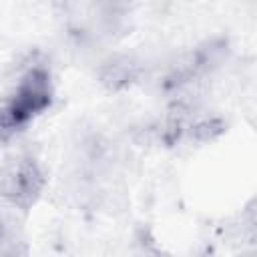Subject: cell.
<instances>
[{"mask_svg": "<svg viewBox=\"0 0 257 257\" xmlns=\"http://www.w3.org/2000/svg\"><path fill=\"white\" fill-rule=\"evenodd\" d=\"M141 72H143V66L135 56L112 54L100 62V66L96 70V78L106 90L118 92V90L133 86L139 80Z\"/></svg>", "mask_w": 257, "mask_h": 257, "instance_id": "cell-3", "label": "cell"}, {"mask_svg": "<svg viewBox=\"0 0 257 257\" xmlns=\"http://www.w3.org/2000/svg\"><path fill=\"white\" fill-rule=\"evenodd\" d=\"M46 177L36 159L18 155L0 165V201L18 209H30L42 195Z\"/></svg>", "mask_w": 257, "mask_h": 257, "instance_id": "cell-2", "label": "cell"}, {"mask_svg": "<svg viewBox=\"0 0 257 257\" xmlns=\"http://www.w3.org/2000/svg\"><path fill=\"white\" fill-rule=\"evenodd\" d=\"M54 100L52 74L44 64L28 66L16 84L0 94V143L14 139Z\"/></svg>", "mask_w": 257, "mask_h": 257, "instance_id": "cell-1", "label": "cell"}, {"mask_svg": "<svg viewBox=\"0 0 257 257\" xmlns=\"http://www.w3.org/2000/svg\"><path fill=\"white\" fill-rule=\"evenodd\" d=\"M225 133V124L221 118L217 116H207V118H199L195 120L191 126H189V135L191 139L199 141V143H209V141H215L217 137H221Z\"/></svg>", "mask_w": 257, "mask_h": 257, "instance_id": "cell-4", "label": "cell"}]
</instances>
